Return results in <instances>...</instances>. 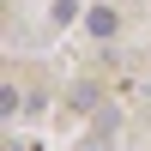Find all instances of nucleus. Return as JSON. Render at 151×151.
<instances>
[{"label":"nucleus","instance_id":"nucleus-1","mask_svg":"<svg viewBox=\"0 0 151 151\" xmlns=\"http://www.w3.org/2000/svg\"><path fill=\"white\" fill-rule=\"evenodd\" d=\"M85 24H91V36H115V12H109V6H97Z\"/></svg>","mask_w":151,"mask_h":151},{"label":"nucleus","instance_id":"nucleus-2","mask_svg":"<svg viewBox=\"0 0 151 151\" xmlns=\"http://www.w3.org/2000/svg\"><path fill=\"white\" fill-rule=\"evenodd\" d=\"M73 12H79V0H55V24H73Z\"/></svg>","mask_w":151,"mask_h":151}]
</instances>
